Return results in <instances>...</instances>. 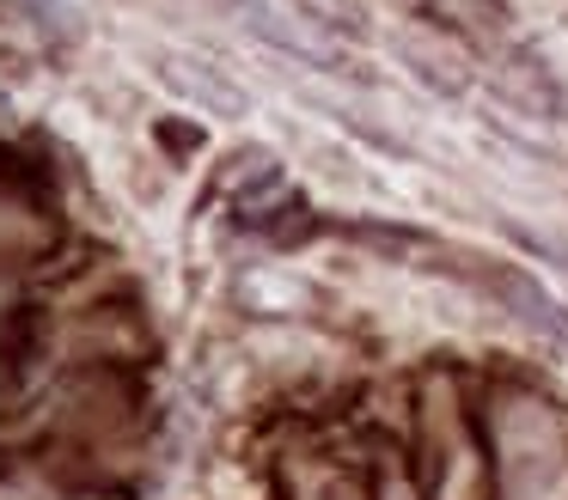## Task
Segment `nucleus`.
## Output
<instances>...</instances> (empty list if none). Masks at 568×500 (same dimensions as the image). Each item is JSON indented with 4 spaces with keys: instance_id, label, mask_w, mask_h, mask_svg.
I'll return each mask as SVG.
<instances>
[{
    "instance_id": "7ed1b4c3",
    "label": "nucleus",
    "mask_w": 568,
    "mask_h": 500,
    "mask_svg": "<svg viewBox=\"0 0 568 500\" xmlns=\"http://www.w3.org/2000/svg\"><path fill=\"white\" fill-rule=\"evenodd\" d=\"M397 55H404V68L416 73L422 85H428V92H440V98H458L465 92V68H458L453 55H446V49H428V43H416V37H397Z\"/></svg>"
},
{
    "instance_id": "f257e3e1",
    "label": "nucleus",
    "mask_w": 568,
    "mask_h": 500,
    "mask_svg": "<svg viewBox=\"0 0 568 500\" xmlns=\"http://www.w3.org/2000/svg\"><path fill=\"white\" fill-rule=\"evenodd\" d=\"M239 7V19L251 24V31L263 37V43L275 49V55H287V61H306V68H318V73H343V61H336V49L331 43H312L306 31H300L294 19H282V12L270 7V0H233Z\"/></svg>"
},
{
    "instance_id": "f03ea898",
    "label": "nucleus",
    "mask_w": 568,
    "mask_h": 500,
    "mask_svg": "<svg viewBox=\"0 0 568 500\" xmlns=\"http://www.w3.org/2000/svg\"><path fill=\"white\" fill-rule=\"evenodd\" d=\"M160 73H165V85H178V92H184L196 110H209V116H251V98L239 92V85L226 80V73H214L209 61L160 55Z\"/></svg>"
}]
</instances>
